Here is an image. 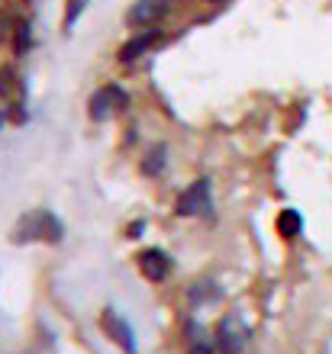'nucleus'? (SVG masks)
<instances>
[{"label":"nucleus","mask_w":332,"mask_h":354,"mask_svg":"<svg viewBox=\"0 0 332 354\" xmlns=\"http://www.w3.org/2000/svg\"><path fill=\"white\" fill-rule=\"evenodd\" d=\"M62 223L49 209H29V213L19 216L17 229H13V242L26 245V242H62Z\"/></svg>","instance_id":"1"},{"label":"nucleus","mask_w":332,"mask_h":354,"mask_svg":"<svg viewBox=\"0 0 332 354\" xmlns=\"http://www.w3.org/2000/svg\"><path fill=\"white\" fill-rule=\"evenodd\" d=\"M252 338L249 322L242 319V313H226V316L216 322L213 328V342H216V351L220 354H242Z\"/></svg>","instance_id":"2"},{"label":"nucleus","mask_w":332,"mask_h":354,"mask_svg":"<svg viewBox=\"0 0 332 354\" xmlns=\"http://www.w3.org/2000/svg\"><path fill=\"white\" fill-rule=\"evenodd\" d=\"M126 106H130V93L123 91L120 84H103L91 93L87 116H91L94 122H107V120H113V116H120Z\"/></svg>","instance_id":"3"},{"label":"nucleus","mask_w":332,"mask_h":354,"mask_svg":"<svg viewBox=\"0 0 332 354\" xmlns=\"http://www.w3.org/2000/svg\"><path fill=\"white\" fill-rule=\"evenodd\" d=\"M213 209V190H210V177H197L191 187H184V194L175 200V213L181 219H197L207 216Z\"/></svg>","instance_id":"4"},{"label":"nucleus","mask_w":332,"mask_h":354,"mask_svg":"<svg viewBox=\"0 0 332 354\" xmlns=\"http://www.w3.org/2000/svg\"><path fill=\"white\" fill-rule=\"evenodd\" d=\"M136 268L148 283H165L171 277V270H175V261H171V254L165 248H142L136 254Z\"/></svg>","instance_id":"5"},{"label":"nucleus","mask_w":332,"mask_h":354,"mask_svg":"<svg viewBox=\"0 0 332 354\" xmlns=\"http://www.w3.org/2000/svg\"><path fill=\"white\" fill-rule=\"evenodd\" d=\"M168 7L165 0H136L130 10H126V26L130 29H155L161 19H165Z\"/></svg>","instance_id":"6"},{"label":"nucleus","mask_w":332,"mask_h":354,"mask_svg":"<svg viewBox=\"0 0 332 354\" xmlns=\"http://www.w3.org/2000/svg\"><path fill=\"white\" fill-rule=\"evenodd\" d=\"M101 328L107 332V338H110L113 345L123 348V354H139V351H136V338H132L130 322H126V319H123L116 309H103Z\"/></svg>","instance_id":"7"},{"label":"nucleus","mask_w":332,"mask_h":354,"mask_svg":"<svg viewBox=\"0 0 332 354\" xmlns=\"http://www.w3.org/2000/svg\"><path fill=\"white\" fill-rule=\"evenodd\" d=\"M161 42V29H139L132 39H126L120 46V65H132V62H139V58H146L152 48Z\"/></svg>","instance_id":"8"},{"label":"nucleus","mask_w":332,"mask_h":354,"mask_svg":"<svg viewBox=\"0 0 332 354\" xmlns=\"http://www.w3.org/2000/svg\"><path fill=\"white\" fill-rule=\"evenodd\" d=\"M0 100L3 103H23V77L13 65H0Z\"/></svg>","instance_id":"9"},{"label":"nucleus","mask_w":332,"mask_h":354,"mask_svg":"<svg viewBox=\"0 0 332 354\" xmlns=\"http://www.w3.org/2000/svg\"><path fill=\"white\" fill-rule=\"evenodd\" d=\"M184 332H187V354H216V342H213L210 328L187 322Z\"/></svg>","instance_id":"10"},{"label":"nucleus","mask_w":332,"mask_h":354,"mask_svg":"<svg viewBox=\"0 0 332 354\" xmlns=\"http://www.w3.org/2000/svg\"><path fill=\"white\" fill-rule=\"evenodd\" d=\"M274 225H277V235H281V239H287V242H294V239H300V235H304V216L297 213V209H290V206L277 213Z\"/></svg>","instance_id":"11"},{"label":"nucleus","mask_w":332,"mask_h":354,"mask_svg":"<svg viewBox=\"0 0 332 354\" xmlns=\"http://www.w3.org/2000/svg\"><path fill=\"white\" fill-rule=\"evenodd\" d=\"M10 46H13V55H17V58L29 55V48H33V23H29V19H17Z\"/></svg>","instance_id":"12"},{"label":"nucleus","mask_w":332,"mask_h":354,"mask_svg":"<svg viewBox=\"0 0 332 354\" xmlns=\"http://www.w3.org/2000/svg\"><path fill=\"white\" fill-rule=\"evenodd\" d=\"M139 168H142V174H146V177L165 174V168H168V149H165V145H155V149H148Z\"/></svg>","instance_id":"13"},{"label":"nucleus","mask_w":332,"mask_h":354,"mask_svg":"<svg viewBox=\"0 0 332 354\" xmlns=\"http://www.w3.org/2000/svg\"><path fill=\"white\" fill-rule=\"evenodd\" d=\"M222 290L216 280H200V283H194L191 287V303H197V306H210V303H220Z\"/></svg>","instance_id":"14"},{"label":"nucleus","mask_w":332,"mask_h":354,"mask_svg":"<svg viewBox=\"0 0 332 354\" xmlns=\"http://www.w3.org/2000/svg\"><path fill=\"white\" fill-rule=\"evenodd\" d=\"M84 7H87V0H65V29H71L74 23H78Z\"/></svg>","instance_id":"15"},{"label":"nucleus","mask_w":332,"mask_h":354,"mask_svg":"<svg viewBox=\"0 0 332 354\" xmlns=\"http://www.w3.org/2000/svg\"><path fill=\"white\" fill-rule=\"evenodd\" d=\"M13 26H17V19L10 17V13H3V10H0V46L13 39Z\"/></svg>","instance_id":"16"},{"label":"nucleus","mask_w":332,"mask_h":354,"mask_svg":"<svg viewBox=\"0 0 332 354\" xmlns=\"http://www.w3.org/2000/svg\"><path fill=\"white\" fill-rule=\"evenodd\" d=\"M139 232H142V223H132L130 225V239H139Z\"/></svg>","instance_id":"17"},{"label":"nucleus","mask_w":332,"mask_h":354,"mask_svg":"<svg viewBox=\"0 0 332 354\" xmlns=\"http://www.w3.org/2000/svg\"><path fill=\"white\" fill-rule=\"evenodd\" d=\"M3 122H7V110H0V132H3Z\"/></svg>","instance_id":"18"},{"label":"nucleus","mask_w":332,"mask_h":354,"mask_svg":"<svg viewBox=\"0 0 332 354\" xmlns=\"http://www.w3.org/2000/svg\"><path fill=\"white\" fill-rule=\"evenodd\" d=\"M165 3H177V0H165Z\"/></svg>","instance_id":"19"},{"label":"nucleus","mask_w":332,"mask_h":354,"mask_svg":"<svg viewBox=\"0 0 332 354\" xmlns=\"http://www.w3.org/2000/svg\"><path fill=\"white\" fill-rule=\"evenodd\" d=\"M210 3H222V0H210Z\"/></svg>","instance_id":"20"}]
</instances>
